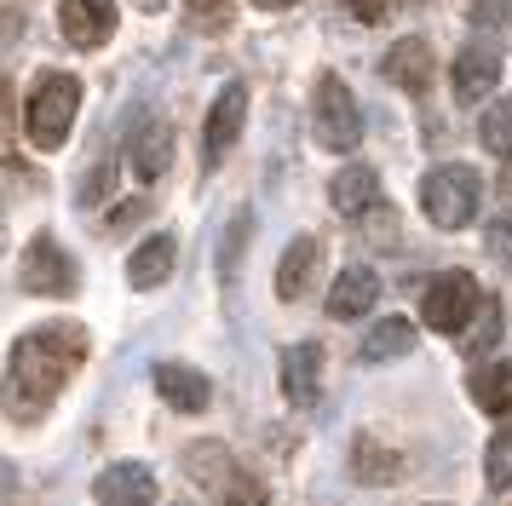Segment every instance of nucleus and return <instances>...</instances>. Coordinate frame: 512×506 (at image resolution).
<instances>
[{
    "mask_svg": "<svg viewBox=\"0 0 512 506\" xmlns=\"http://www.w3.org/2000/svg\"><path fill=\"white\" fill-rule=\"evenodd\" d=\"M58 29L70 46H104L116 35V0H58Z\"/></svg>",
    "mask_w": 512,
    "mask_h": 506,
    "instance_id": "8",
    "label": "nucleus"
},
{
    "mask_svg": "<svg viewBox=\"0 0 512 506\" xmlns=\"http://www.w3.org/2000/svg\"><path fill=\"white\" fill-rule=\"evenodd\" d=\"M432 69H438V58H432V46L409 35V41H397L392 52H386V64H380V75H386V81H397L403 92H426V87H432Z\"/></svg>",
    "mask_w": 512,
    "mask_h": 506,
    "instance_id": "13",
    "label": "nucleus"
},
{
    "mask_svg": "<svg viewBox=\"0 0 512 506\" xmlns=\"http://www.w3.org/2000/svg\"><path fill=\"white\" fill-rule=\"evenodd\" d=\"M386 6H392V0H351V18L357 23H380L386 18Z\"/></svg>",
    "mask_w": 512,
    "mask_h": 506,
    "instance_id": "31",
    "label": "nucleus"
},
{
    "mask_svg": "<svg viewBox=\"0 0 512 506\" xmlns=\"http://www.w3.org/2000/svg\"><path fill=\"white\" fill-rule=\"evenodd\" d=\"M351 472H357L363 483H392L397 478V455H386L374 437H357V443H351Z\"/></svg>",
    "mask_w": 512,
    "mask_h": 506,
    "instance_id": "22",
    "label": "nucleus"
},
{
    "mask_svg": "<svg viewBox=\"0 0 512 506\" xmlns=\"http://www.w3.org/2000/svg\"><path fill=\"white\" fill-rule=\"evenodd\" d=\"M484 248H489V259H495V265H507V271H512V213H501V219L489 225Z\"/></svg>",
    "mask_w": 512,
    "mask_h": 506,
    "instance_id": "26",
    "label": "nucleus"
},
{
    "mask_svg": "<svg viewBox=\"0 0 512 506\" xmlns=\"http://www.w3.org/2000/svg\"><path fill=\"white\" fill-rule=\"evenodd\" d=\"M139 213H144V202H127V207H116V213H110V230L133 225V219H139Z\"/></svg>",
    "mask_w": 512,
    "mask_h": 506,
    "instance_id": "32",
    "label": "nucleus"
},
{
    "mask_svg": "<svg viewBox=\"0 0 512 506\" xmlns=\"http://www.w3.org/2000/svg\"><path fill=\"white\" fill-rule=\"evenodd\" d=\"M0 161L18 167V144H12V87L0 81Z\"/></svg>",
    "mask_w": 512,
    "mask_h": 506,
    "instance_id": "27",
    "label": "nucleus"
},
{
    "mask_svg": "<svg viewBox=\"0 0 512 506\" xmlns=\"http://www.w3.org/2000/svg\"><path fill=\"white\" fill-rule=\"evenodd\" d=\"M472 403L484 414H512V363H489L472 374Z\"/></svg>",
    "mask_w": 512,
    "mask_h": 506,
    "instance_id": "21",
    "label": "nucleus"
},
{
    "mask_svg": "<svg viewBox=\"0 0 512 506\" xmlns=\"http://www.w3.org/2000/svg\"><path fill=\"white\" fill-rule=\"evenodd\" d=\"M374 299H380V276L369 271V265H346L340 271V282L328 288V317H363V311H374Z\"/></svg>",
    "mask_w": 512,
    "mask_h": 506,
    "instance_id": "12",
    "label": "nucleus"
},
{
    "mask_svg": "<svg viewBox=\"0 0 512 506\" xmlns=\"http://www.w3.org/2000/svg\"><path fill=\"white\" fill-rule=\"evenodd\" d=\"M242 121H248V87H242V81H231V87L213 98V110H208V133H202V156H208V167L236 144Z\"/></svg>",
    "mask_w": 512,
    "mask_h": 506,
    "instance_id": "9",
    "label": "nucleus"
},
{
    "mask_svg": "<svg viewBox=\"0 0 512 506\" xmlns=\"http://www.w3.org/2000/svg\"><path fill=\"white\" fill-rule=\"evenodd\" d=\"M18 282H24L29 294H47V299H64L75 294V265L70 253L58 248L52 236H35L24 248V265H18Z\"/></svg>",
    "mask_w": 512,
    "mask_h": 506,
    "instance_id": "7",
    "label": "nucleus"
},
{
    "mask_svg": "<svg viewBox=\"0 0 512 506\" xmlns=\"http://www.w3.org/2000/svg\"><path fill=\"white\" fill-rule=\"evenodd\" d=\"M156 391H162L173 409H185V414H202L208 409V397H213L208 374H202V368H185V363H156Z\"/></svg>",
    "mask_w": 512,
    "mask_h": 506,
    "instance_id": "16",
    "label": "nucleus"
},
{
    "mask_svg": "<svg viewBox=\"0 0 512 506\" xmlns=\"http://www.w3.org/2000/svg\"><path fill=\"white\" fill-rule=\"evenodd\" d=\"M478 196H484V184L472 167H432L426 179H420V207H426V219L438 230H466L478 219Z\"/></svg>",
    "mask_w": 512,
    "mask_h": 506,
    "instance_id": "4",
    "label": "nucleus"
},
{
    "mask_svg": "<svg viewBox=\"0 0 512 506\" xmlns=\"http://www.w3.org/2000/svg\"><path fill=\"white\" fill-rule=\"evenodd\" d=\"M81 363H87V334H81L75 322H47V328L24 334V340L12 345V357H6V380H0V403H6V414H12L18 426L41 420L47 403L70 386Z\"/></svg>",
    "mask_w": 512,
    "mask_h": 506,
    "instance_id": "1",
    "label": "nucleus"
},
{
    "mask_svg": "<svg viewBox=\"0 0 512 506\" xmlns=\"http://www.w3.org/2000/svg\"><path fill=\"white\" fill-rule=\"evenodd\" d=\"M127 161H133L139 179H162L167 167H173V127H167L162 115H144L139 127L127 133Z\"/></svg>",
    "mask_w": 512,
    "mask_h": 506,
    "instance_id": "10",
    "label": "nucleus"
},
{
    "mask_svg": "<svg viewBox=\"0 0 512 506\" xmlns=\"http://www.w3.org/2000/svg\"><path fill=\"white\" fill-rule=\"evenodd\" d=\"M317 386H323V345H288V357H282V391H288V403H317Z\"/></svg>",
    "mask_w": 512,
    "mask_h": 506,
    "instance_id": "15",
    "label": "nucleus"
},
{
    "mask_svg": "<svg viewBox=\"0 0 512 506\" xmlns=\"http://www.w3.org/2000/svg\"><path fill=\"white\" fill-rule=\"evenodd\" d=\"M484 478H489V489H507V483H512V426L489 437V449H484Z\"/></svg>",
    "mask_w": 512,
    "mask_h": 506,
    "instance_id": "25",
    "label": "nucleus"
},
{
    "mask_svg": "<svg viewBox=\"0 0 512 506\" xmlns=\"http://www.w3.org/2000/svg\"><path fill=\"white\" fill-rule=\"evenodd\" d=\"M248 230H254V219H248V213H236L231 236H225V248H219V265H225V276H231V271H236V259H242V242H248Z\"/></svg>",
    "mask_w": 512,
    "mask_h": 506,
    "instance_id": "28",
    "label": "nucleus"
},
{
    "mask_svg": "<svg viewBox=\"0 0 512 506\" xmlns=\"http://www.w3.org/2000/svg\"><path fill=\"white\" fill-rule=\"evenodd\" d=\"M317 259H323V242L317 236H294L288 253H282V265H277V299H300L311 271H317Z\"/></svg>",
    "mask_w": 512,
    "mask_h": 506,
    "instance_id": "18",
    "label": "nucleus"
},
{
    "mask_svg": "<svg viewBox=\"0 0 512 506\" xmlns=\"http://www.w3.org/2000/svg\"><path fill=\"white\" fill-rule=\"evenodd\" d=\"M426 322L438 328V334H466V322L484 311V294H478V282L466 271H443L432 288H426Z\"/></svg>",
    "mask_w": 512,
    "mask_h": 506,
    "instance_id": "6",
    "label": "nucleus"
},
{
    "mask_svg": "<svg viewBox=\"0 0 512 506\" xmlns=\"http://www.w3.org/2000/svg\"><path fill=\"white\" fill-rule=\"evenodd\" d=\"M311 121H317V144L323 150H357L363 144V110H357V98L340 75H323L317 81V98H311Z\"/></svg>",
    "mask_w": 512,
    "mask_h": 506,
    "instance_id": "5",
    "label": "nucleus"
},
{
    "mask_svg": "<svg viewBox=\"0 0 512 506\" xmlns=\"http://www.w3.org/2000/svg\"><path fill=\"white\" fill-rule=\"evenodd\" d=\"M190 18H202V23H225V18H231V0H190Z\"/></svg>",
    "mask_w": 512,
    "mask_h": 506,
    "instance_id": "30",
    "label": "nucleus"
},
{
    "mask_svg": "<svg viewBox=\"0 0 512 506\" xmlns=\"http://www.w3.org/2000/svg\"><path fill=\"white\" fill-rule=\"evenodd\" d=\"M409 351H415V328L403 317L374 322L369 340H363V357H369V363H392V357H409Z\"/></svg>",
    "mask_w": 512,
    "mask_h": 506,
    "instance_id": "20",
    "label": "nucleus"
},
{
    "mask_svg": "<svg viewBox=\"0 0 512 506\" xmlns=\"http://www.w3.org/2000/svg\"><path fill=\"white\" fill-rule=\"evenodd\" d=\"M397 6H420V0H397Z\"/></svg>",
    "mask_w": 512,
    "mask_h": 506,
    "instance_id": "34",
    "label": "nucleus"
},
{
    "mask_svg": "<svg viewBox=\"0 0 512 506\" xmlns=\"http://www.w3.org/2000/svg\"><path fill=\"white\" fill-rule=\"evenodd\" d=\"M374 196H380V173L374 167H346V173H334V184H328V202L340 207V213H369Z\"/></svg>",
    "mask_w": 512,
    "mask_h": 506,
    "instance_id": "19",
    "label": "nucleus"
},
{
    "mask_svg": "<svg viewBox=\"0 0 512 506\" xmlns=\"http://www.w3.org/2000/svg\"><path fill=\"white\" fill-rule=\"evenodd\" d=\"M259 12H288V6H300V0H254Z\"/></svg>",
    "mask_w": 512,
    "mask_h": 506,
    "instance_id": "33",
    "label": "nucleus"
},
{
    "mask_svg": "<svg viewBox=\"0 0 512 506\" xmlns=\"http://www.w3.org/2000/svg\"><path fill=\"white\" fill-rule=\"evenodd\" d=\"M81 110V81L64 75V69H47L35 92H29V115H24V138L35 150H58L70 138V121Z\"/></svg>",
    "mask_w": 512,
    "mask_h": 506,
    "instance_id": "2",
    "label": "nucleus"
},
{
    "mask_svg": "<svg viewBox=\"0 0 512 506\" xmlns=\"http://www.w3.org/2000/svg\"><path fill=\"white\" fill-rule=\"evenodd\" d=\"M185 472L202 483L219 506H265V483H259L248 466H236L231 449H219V443H190Z\"/></svg>",
    "mask_w": 512,
    "mask_h": 506,
    "instance_id": "3",
    "label": "nucleus"
},
{
    "mask_svg": "<svg viewBox=\"0 0 512 506\" xmlns=\"http://www.w3.org/2000/svg\"><path fill=\"white\" fill-rule=\"evenodd\" d=\"M93 501L98 506H156V478H150V466L121 460V466H110V472H98Z\"/></svg>",
    "mask_w": 512,
    "mask_h": 506,
    "instance_id": "11",
    "label": "nucleus"
},
{
    "mask_svg": "<svg viewBox=\"0 0 512 506\" xmlns=\"http://www.w3.org/2000/svg\"><path fill=\"white\" fill-rule=\"evenodd\" d=\"M484 311H489V317L478 322V334L466 340V345H472V351H489V345H495V334H501V305H484Z\"/></svg>",
    "mask_w": 512,
    "mask_h": 506,
    "instance_id": "29",
    "label": "nucleus"
},
{
    "mask_svg": "<svg viewBox=\"0 0 512 506\" xmlns=\"http://www.w3.org/2000/svg\"><path fill=\"white\" fill-rule=\"evenodd\" d=\"M173 259H179V242H173V236H150V242H139L133 259H127V282H133V288H162L167 276H173Z\"/></svg>",
    "mask_w": 512,
    "mask_h": 506,
    "instance_id": "17",
    "label": "nucleus"
},
{
    "mask_svg": "<svg viewBox=\"0 0 512 506\" xmlns=\"http://www.w3.org/2000/svg\"><path fill=\"white\" fill-rule=\"evenodd\" d=\"M472 29L489 35V41L512 46V0H478V6H472Z\"/></svg>",
    "mask_w": 512,
    "mask_h": 506,
    "instance_id": "24",
    "label": "nucleus"
},
{
    "mask_svg": "<svg viewBox=\"0 0 512 506\" xmlns=\"http://www.w3.org/2000/svg\"><path fill=\"white\" fill-rule=\"evenodd\" d=\"M501 81V58L489 52V46H466V52H455V69H449V87H455V98L461 104H472V98H484L489 87Z\"/></svg>",
    "mask_w": 512,
    "mask_h": 506,
    "instance_id": "14",
    "label": "nucleus"
},
{
    "mask_svg": "<svg viewBox=\"0 0 512 506\" xmlns=\"http://www.w3.org/2000/svg\"><path fill=\"white\" fill-rule=\"evenodd\" d=\"M478 138H484L489 156H507V161H512V98L489 104L484 121H478Z\"/></svg>",
    "mask_w": 512,
    "mask_h": 506,
    "instance_id": "23",
    "label": "nucleus"
}]
</instances>
